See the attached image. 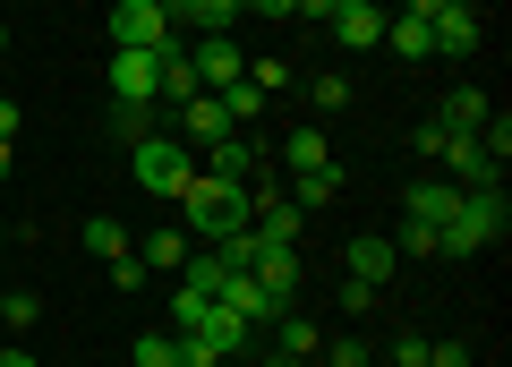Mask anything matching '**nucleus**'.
I'll return each instance as SVG.
<instances>
[{
  "label": "nucleus",
  "mask_w": 512,
  "mask_h": 367,
  "mask_svg": "<svg viewBox=\"0 0 512 367\" xmlns=\"http://www.w3.org/2000/svg\"><path fill=\"white\" fill-rule=\"evenodd\" d=\"M504 231H512V197L504 188H461L453 222H436V257H478V248H495Z\"/></svg>",
  "instance_id": "obj_1"
},
{
  "label": "nucleus",
  "mask_w": 512,
  "mask_h": 367,
  "mask_svg": "<svg viewBox=\"0 0 512 367\" xmlns=\"http://www.w3.org/2000/svg\"><path fill=\"white\" fill-rule=\"evenodd\" d=\"M171 205H180V231H188V239L248 231V180H205V171H197V180H188Z\"/></svg>",
  "instance_id": "obj_2"
},
{
  "label": "nucleus",
  "mask_w": 512,
  "mask_h": 367,
  "mask_svg": "<svg viewBox=\"0 0 512 367\" xmlns=\"http://www.w3.org/2000/svg\"><path fill=\"white\" fill-rule=\"evenodd\" d=\"M128 171H137V188H146V197H180V188L197 180V146H180L171 129H154V137H137V146H128Z\"/></svg>",
  "instance_id": "obj_3"
},
{
  "label": "nucleus",
  "mask_w": 512,
  "mask_h": 367,
  "mask_svg": "<svg viewBox=\"0 0 512 367\" xmlns=\"http://www.w3.org/2000/svg\"><path fill=\"white\" fill-rule=\"evenodd\" d=\"M103 86H111V103H154V86H163V52H128V43H111Z\"/></svg>",
  "instance_id": "obj_4"
},
{
  "label": "nucleus",
  "mask_w": 512,
  "mask_h": 367,
  "mask_svg": "<svg viewBox=\"0 0 512 367\" xmlns=\"http://www.w3.org/2000/svg\"><path fill=\"white\" fill-rule=\"evenodd\" d=\"M111 43H128V52H163V43H171L163 0H111Z\"/></svg>",
  "instance_id": "obj_5"
},
{
  "label": "nucleus",
  "mask_w": 512,
  "mask_h": 367,
  "mask_svg": "<svg viewBox=\"0 0 512 367\" xmlns=\"http://www.w3.org/2000/svg\"><path fill=\"white\" fill-rule=\"evenodd\" d=\"M427 43H436V60H470L478 52V9L470 0H444L436 18H427Z\"/></svg>",
  "instance_id": "obj_6"
},
{
  "label": "nucleus",
  "mask_w": 512,
  "mask_h": 367,
  "mask_svg": "<svg viewBox=\"0 0 512 367\" xmlns=\"http://www.w3.org/2000/svg\"><path fill=\"white\" fill-rule=\"evenodd\" d=\"M188 60H197L205 94H222V86H239V77H248V52H239L231 35H197V43H188Z\"/></svg>",
  "instance_id": "obj_7"
},
{
  "label": "nucleus",
  "mask_w": 512,
  "mask_h": 367,
  "mask_svg": "<svg viewBox=\"0 0 512 367\" xmlns=\"http://www.w3.org/2000/svg\"><path fill=\"white\" fill-rule=\"evenodd\" d=\"M197 171H205V180H256V171H265V146H256L248 129H231L222 146H205Z\"/></svg>",
  "instance_id": "obj_8"
},
{
  "label": "nucleus",
  "mask_w": 512,
  "mask_h": 367,
  "mask_svg": "<svg viewBox=\"0 0 512 367\" xmlns=\"http://www.w3.org/2000/svg\"><path fill=\"white\" fill-rule=\"evenodd\" d=\"M325 26H333V43H342V52H376V43H384V9H376V0H342Z\"/></svg>",
  "instance_id": "obj_9"
},
{
  "label": "nucleus",
  "mask_w": 512,
  "mask_h": 367,
  "mask_svg": "<svg viewBox=\"0 0 512 367\" xmlns=\"http://www.w3.org/2000/svg\"><path fill=\"white\" fill-rule=\"evenodd\" d=\"M222 308H231L239 316V325H274V316H282V299L274 291H265V282H256V274H222Z\"/></svg>",
  "instance_id": "obj_10"
},
{
  "label": "nucleus",
  "mask_w": 512,
  "mask_h": 367,
  "mask_svg": "<svg viewBox=\"0 0 512 367\" xmlns=\"http://www.w3.org/2000/svg\"><path fill=\"white\" fill-rule=\"evenodd\" d=\"M239 274H256L265 291L282 299V308H291V291H299V248H274V239H256V257L239 265Z\"/></svg>",
  "instance_id": "obj_11"
},
{
  "label": "nucleus",
  "mask_w": 512,
  "mask_h": 367,
  "mask_svg": "<svg viewBox=\"0 0 512 367\" xmlns=\"http://www.w3.org/2000/svg\"><path fill=\"white\" fill-rule=\"evenodd\" d=\"M163 18H171V35H180V26H197V35H231L239 0H163Z\"/></svg>",
  "instance_id": "obj_12"
},
{
  "label": "nucleus",
  "mask_w": 512,
  "mask_h": 367,
  "mask_svg": "<svg viewBox=\"0 0 512 367\" xmlns=\"http://www.w3.org/2000/svg\"><path fill=\"white\" fill-rule=\"evenodd\" d=\"M171 137H180V146H222V137H231V120H222V103H214V94H197V103H180V129H171Z\"/></svg>",
  "instance_id": "obj_13"
},
{
  "label": "nucleus",
  "mask_w": 512,
  "mask_h": 367,
  "mask_svg": "<svg viewBox=\"0 0 512 367\" xmlns=\"http://www.w3.org/2000/svg\"><path fill=\"white\" fill-rule=\"evenodd\" d=\"M274 163H282V180H308V171H333V146H325V129H291Z\"/></svg>",
  "instance_id": "obj_14"
},
{
  "label": "nucleus",
  "mask_w": 512,
  "mask_h": 367,
  "mask_svg": "<svg viewBox=\"0 0 512 367\" xmlns=\"http://www.w3.org/2000/svg\"><path fill=\"white\" fill-rule=\"evenodd\" d=\"M248 333H256V325H239V316L222 308V299H205V316H197V342L214 350V359H239V350H248Z\"/></svg>",
  "instance_id": "obj_15"
},
{
  "label": "nucleus",
  "mask_w": 512,
  "mask_h": 367,
  "mask_svg": "<svg viewBox=\"0 0 512 367\" xmlns=\"http://www.w3.org/2000/svg\"><path fill=\"white\" fill-rule=\"evenodd\" d=\"M487 94H478V86H453V94H444V111H436V129L444 137H478V120H487Z\"/></svg>",
  "instance_id": "obj_16"
},
{
  "label": "nucleus",
  "mask_w": 512,
  "mask_h": 367,
  "mask_svg": "<svg viewBox=\"0 0 512 367\" xmlns=\"http://www.w3.org/2000/svg\"><path fill=\"white\" fill-rule=\"evenodd\" d=\"M453 205H461L453 180H419V188H402V214H410V222H453Z\"/></svg>",
  "instance_id": "obj_17"
},
{
  "label": "nucleus",
  "mask_w": 512,
  "mask_h": 367,
  "mask_svg": "<svg viewBox=\"0 0 512 367\" xmlns=\"http://www.w3.org/2000/svg\"><path fill=\"white\" fill-rule=\"evenodd\" d=\"M384 52H393V60H436V43H427V18L393 9V18H384Z\"/></svg>",
  "instance_id": "obj_18"
},
{
  "label": "nucleus",
  "mask_w": 512,
  "mask_h": 367,
  "mask_svg": "<svg viewBox=\"0 0 512 367\" xmlns=\"http://www.w3.org/2000/svg\"><path fill=\"white\" fill-rule=\"evenodd\" d=\"M393 265H402V257H393V239H350V282H376V291H384Z\"/></svg>",
  "instance_id": "obj_19"
},
{
  "label": "nucleus",
  "mask_w": 512,
  "mask_h": 367,
  "mask_svg": "<svg viewBox=\"0 0 512 367\" xmlns=\"http://www.w3.org/2000/svg\"><path fill=\"white\" fill-rule=\"evenodd\" d=\"M274 342H282V359H316V350H325V333H316V325H299V316L282 308V316H274Z\"/></svg>",
  "instance_id": "obj_20"
},
{
  "label": "nucleus",
  "mask_w": 512,
  "mask_h": 367,
  "mask_svg": "<svg viewBox=\"0 0 512 367\" xmlns=\"http://www.w3.org/2000/svg\"><path fill=\"white\" fill-rule=\"evenodd\" d=\"M154 111H163V103H111V137H120V146L154 137Z\"/></svg>",
  "instance_id": "obj_21"
},
{
  "label": "nucleus",
  "mask_w": 512,
  "mask_h": 367,
  "mask_svg": "<svg viewBox=\"0 0 512 367\" xmlns=\"http://www.w3.org/2000/svg\"><path fill=\"white\" fill-rule=\"evenodd\" d=\"M333 197H342V163H333V171H308V180H291V205H299V214H308V205H333Z\"/></svg>",
  "instance_id": "obj_22"
},
{
  "label": "nucleus",
  "mask_w": 512,
  "mask_h": 367,
  "mask_svg": "<svg viewBox=\"0 0 512 367\" xmlns=\"http://www.w3.org/2000/svg\"><path fill=\"white\" fill-rule=\"evenodd\" d=\"M86 257H128V231H120V222H111V214H86Z\"/></svg>",
  "instance_id": "obj_23"
},
{
  "label": "nucleus",
  "mask_w": 512,
  "mask_h": 367,
  "mask_svg": "<svg viewBox=\"0 0 512 367\" xmlns=\"http://www.w3.org/2000/svg\"><path fill=\"white\" fill-rule=\"evenodd\" d=\"M214 103H222V120H231V129H248L256 111H265V94H256V86H248V77H239V86H222V94H214Z\"/></svg>",
  "instance_id": "obj_24"
},
{
  "label": "nucleus",
  "mask_w": 512,
  "mask_h": 367,
  "mask_svg": "<svg viewBox=\"0 0 512 367\" xmlns=\"http://www.w3.org/2000/svg\"><path fill=\"white\" fill-rule=\"evenodd\" d=\"M222 274H231V265H222V248H205V257H188V265H180V282H188V291H205V299L222 291Z\"/></svg>",
  "instance_id": "obj_25"
},
{
  "label": "nucleus",
  "mask_w": 512,
  "mask_h": 367,
  "mask_svg": "<svg viewBox=\"0 0 512 367\" xmlns=\"http://www.w3.org/2000/svg\"><path fill=\"white\" fill-rule=\"evenodd\" d=\"M308 103H316V111H350V77L316 69V77H308Z\"/></svg>",
  "instance_id": "obj_26"
},
{
  "label": "nucleus",
  "mask_w": 512,
  "mask_h": 367,
  "mask_svg": "<svg viewBox=\"0 0 512 367\" xmlns=\"http://www.w3.org/2000/svg\"><path fill=\"white\" fill-rule=\"evenodd\" d=\"M248 86H256V94H282V86H291V60L256 52V60H248Z\"/></svg>",
  "instance_id": "obj_27"
},
{
  "label": "nucleus",
  "mask_w": 512,
  "mask_h": 367,
  "mask_svg": "<svg viewBox=\"0 0 512 367\" xmlns=\"http://www.w3.org/2000/svg\"><path fill=\"white\" fill-rule=\"evenodd\" d=\"M478 146H487V163L504 171V154H512V120H504V111H487V120H478Z\"/></svg>",
  "instance_id": "obj_28"
},
{
  "label": "nucleus",
  "mask_w": 512,
  "mask_h": 367,
  "mask_svg": "<svg viewBox=\"0 0 512 367\" xmlns=\"http://www.w3.org/2000/svg\"><path fill=\"white\" fill-rule=\"evenodd\" d=\"M137 367H180V333H137Z\"/></svg>",
  "instance_id": "obj_29"
},
{
  "label": "nucleus",
  "mask_w": 512,
  "mask_h": 367,
  "mask_svg": "<svg viewBox=\"0 0 512 367\" xmlns=\"http://www.w3.org/2000/svg\"><path fill=\"white\" fill-rule=\"evenodd\" d=\"M316 359H325V367H367V333H333Z\"/></svg>",
  "instance_id": "obj_30"
},
{
  "label": "nucleus",
  "mask_w": 512,
  "mask_h": 367,
  "mask_svg": "<svg viewBox=\"0 0 512 367\" xmlns=\"http://www.w3.org/2000/svg\"><path fill=\"white\" fill-rule=\"evenodd\" d=\"M393 257H436V222H410V214H402V239H393Z\"/></svg>",
  "instance_id": "obj_31"
},
{
  "label": "nucleus",
  "mask_w": 512,
  "mask_h": 367,
  "mask_svg": "<svg viewBox=\"0 0 512 367\" xmlns=\"http://www.w3.org/2000/svg\"><path fill=\"white\" fill-rule=\"evenodd\" d=\"M146 257H154V265H188V231H180V222H171V231H154Z\"/></svg>",
  "instance_id": "obj_32"
},
{
  "label": "nucleus",
  "mask_w": 512,
  "mask_h": 367,
  "mask_svg": "<svg viewBox=\"0 0 512 367\" xmlns=\"http://www.w3.org/2000/svg\"><path fill=\"white\" fill-rule=\"evenodd\" d=\"M35 316H43L35 291H0V325H35Z\"/></svg>",
  "instance_id": "obj_33"
},
{
  "label": "nucleus",
  "mask_w": 512,
  "mask_h": 367,
  "mask_svg": "<svg viewBox=\"0 0 512 367\" xmlns=\"http://www.w3.org/2000/svg\"><path fill=\"white\" fill-rule=\"evenodd\" d=\"M393 367H427V333H402L393 342Z\"/></svg>",
  "instance_id": "obj_34"
},
{
  "label": "nucleus",
  "mask_w": 512,
  "mask_h": 367,
  "mask_svg": "<svg viewBox=\"0 0 512 367\" xmlns=\"http://www.w3.org/2000/svg\"><path fill=\"white\" fill-rule=\"evenodd\" d=\"M427 367H470V342H427Z\"/></svg>",
  "instance_id": "obj_35"
},
{
  "label": "nucleus",
  "mask_w": 512,
  "mask_h": 367,
  "mask_svg": "<svg viewBox=\"0 0 512 367\" xmlns=\"http://www.w3.org/2000/svg\"><path fill=\"white\" fill-rule=\"evenodd\" d=\"M299 0H239V18H291Z\"/></svg>",
  "instance_id": "obj_36"
},
{
  "label": "nucleus",
  "mask_w": 512,
  "mask_h": 367,
  "mask_svg": "<svg viewBox=\"0 0 512 367\" xmlns=\"http://www.w3.org/2000/svg\"><path fill=\"white\" fill-rule=\"evenodd\" d=\"M333 9H342V0H299L291 18H316V26H325V18H333Z\"/></svg>",
  "instance_id": "obj_37"
},
{
  "label": "nucleus",
  "mask_w": 512,
  "mask_h": 367,
  "mask_svg": "<svg viewBox=\"0 0 512 367\" xmlns=\"http://www.w3.org/2000/svg\"><path fill=\"white\" fill-rule=\"evenodd\" d=\"M0 146H18V103H0Z\"/></svg>",
  "instance_id": "obj_38"
},
{
  "label": "nucleus",
  "mask_w": 512,
  "mask_h": 367,
  "mask_svg": "<svg viewBox=\"0 0 512 367\" xmlns=\"http://www.w3.org/2000/svg\"><path fill=\"white\" fill-rule=\"evenodd\" d=\"M402 9H410V18H436V9H444V0H402Z\"/></svg>",
  "instance_id": "obj_39"
},
{
  "label": "nucleus",
  "mask_w": 512,
  "mask_h": 367,
  "mask_svg": "<svg viewBox=\"0 0 512 367\" xmlns=\"http://www.w3.org/2000/svg\"><path fill=\"white\" fill-rule=\"evenodd\" d=\"M9 171H18V146H0V180H9Z\"/></svg>",
  "instance_id": "obj_40"
},
{
  "label": "nucleus",
  "mask_w": 512,
  "mask_h": 367,
  "mask_svg": "<svg viewBox=\"0 0 512 367\" xmlns=\"http://www.w3.org/2000/svg\"><path fill=\"white\" fill-rule=\"evenodd\" d=\"M0 367H35V359H26V350H0Z\"/></svg>",
  "instance_id": "obj_41"
},
{
  "label": "nucleus",
  "mask_w": 512,
  "mask_h": 367,
  "mask_svg": "<svg viewBox=\"0 0 512 367\" xmlns=\"http://www.w3.org/2000/svg\"><path fill=\"white\" fill-rule=\"evenodd\" d=\"M265 367H299V359H282V350H274V359H265Z\"/></svg>",
  "instance_id": "obj_42"
},
{
  "label": "nucleus",
  "mask_w": 512,
  "mask_h": 367,
  "mask_svg": "<svg viewBox=\"0 0 512 367\" xmlns=\"http://www.w3.org/2000/svg\"><path fill=\"white\" fill-rule=\"evenodd\" d=\"M0 60H9V26H0Z\"/></svg>",
  "instance_id": "obj_43"
},
{
  "label": "nucleus",
  "mask_w": 512,
  "mask_h": 367,
  "mask_svg": "<svg viewBox=\"0 0 512 367\" xmlns=\"http://www.w3.org/2000/svg\"><path fill=\"white\" fill-rule=\"evenodd\" d=\"M0 248H9V231H0Z\"/></svg>",
  "instance_id": "obj_44"
}]
</instances>
